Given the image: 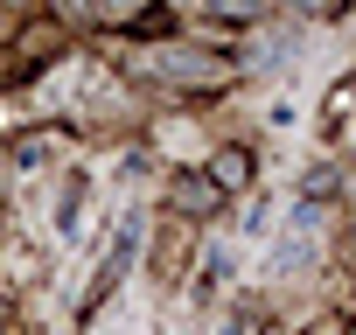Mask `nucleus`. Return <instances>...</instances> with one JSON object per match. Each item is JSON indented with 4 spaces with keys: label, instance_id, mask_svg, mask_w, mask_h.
I'll return each mask as SVG.
<instances>
[{
    "label": "nucleus",
    "instance_id": "4",
    "mask_svg": "<svg viewBox=\"0 0 356 335\" xmlns=\"http://www.w3.org/2000/svg\"><path fill=\"white\" fill-rule=\"evenodd\" d=\"M210 182H217V189H238V182H252V154H238V147H231V154H217V175H210Z\"/></svg>",
    "mask_w": 356,
    "mask_h": 335
},
{
    "label": "nucleus",
    "instance_id": "3",
    "mask_svg": "<svg viewBox=\"0 0 356 335\" xmlns=\"http://www.w3.org/2000/svg\"><path fill=\"white\" fill-rule=\"evenodd\" d=\"M77 224H84V175L63 189V203H56V238H77Z\"/></svg>",
    "mask_w": 356,
    "mask_h": 335
},
{
    "label": "nucleus",
    "instance_id": "1",
    "mask_svg": "<svg viewBox=\"0 0 356 335\" xmlns=\"http://www.w3.org/2000/svg\"><path fill=\"white\" fill-rule=\"evenodd\" d=\"M133 252H140V224H126V231L112 238V252H105V265H98V279H91V300H105V293H119V279H126V265H133Z\"/></svg>",
    "mask_w": 356,
    "mask_h": 335
},
{
    "label": "nucleus",
    "instance_id": "5",
    "mask_svg": "<svg viewBox=\"0 0 356 335\" xmlns=\"http://www.w3.org/2000/svg\"><path fill=\"white\" fill-rule=\"evenodd\" d=\"M70 8H77V15H91V22H126L140 0H70Z\"/></svg>",
    "mask_w": 356,
    "mask_h": 335
},
{
    "label": "nucleus",
    "instance_id": "6",
    "mask_svg": "<svg viewBox=\"0 0 356 335\" xmlns=\"http://www.w3.org/2000/svg\"><path fill=\"white\" fill-rule=\"evenodd\" d=\"M42 154H56V133H35V140H15V161L29 168V161H42Z\"/></svg>",
    "mask_w": 356,
    "mask_h": 335
},
{
    "label": "nucleus",
    "instance_id": "7",
    "mask_svg": "<svg viewBox=\"0 0 356 335\" xmlns=\"http://www.w3.org/2000/svg\"><path fill=\"white\" fill-rule=\"evenodd\" d=\"M300 8H314V15H335V8H342V0H300Z\"/></svg>",
    "mask_w": 356,
    "mask_h": 335
},
{
    "label": "nucleus",
    "instance_id": "2",
    "mask_svg": "<svg viewBox=\"0 0 356 335\" xmlns=\"http://www.w3.org/2000/svg\"><path fill=\"white\" fill-rule=\"evenodd\" d=\"M217 196H224V189H217V182H203V175H182V182H175V203L196 210V217H203V210H217Z\"/></svg>",
    "mask_w": 356,
    "mask_h": 335
}]
</instances>
